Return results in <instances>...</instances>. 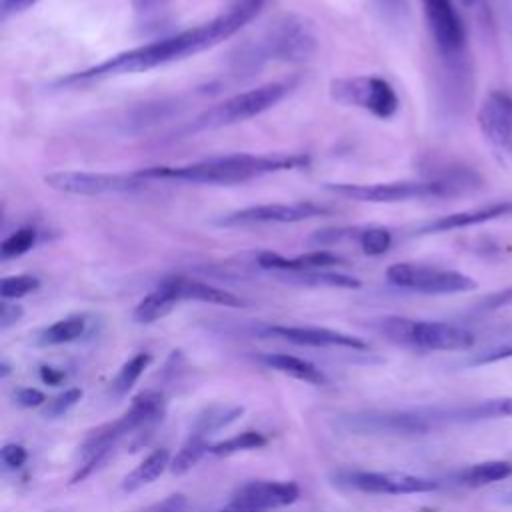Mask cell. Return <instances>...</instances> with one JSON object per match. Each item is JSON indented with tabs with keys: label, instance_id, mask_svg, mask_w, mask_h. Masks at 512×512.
<instances>
[{
	"label": "cell",
	"instance_id": "1",
	"mask_svg": "<svg viewBox=\"0 0 512 512\" xmlns=\"http://www.w3.org/2000/svg\"><path fill=\"white\" fill-rule=\"evenodd\" d=\"M264 4L266 0H238L226 12L210 18L204 24L118 52L94 66L68 74L66 78L60 80V84L70 86V84H82V82L102 80V78L120 76V74H138V72H148L152 68H158L176 60H184L188 56L204 52L228 40L230 36H234L240 28H244L252 18L260 14Z\"/></svg>",
	"mask_w": 512,
	"mask_h": 512
},
{
	"label": "cell",
	"instance_id": "46",
	"mask_svg": "<svg viewBox=\"0 0 512 512\" xmlns=\"http://www.w3.org/2000/svg\"><path fill=\"white\" fill-rule=\"evenodd\" d=\"M462 6H474L478 0H458Z\"/></svg>",
	"mask_w": 512,
	"mask_h": 512
},
{
	"label": "cell",
	"instance_id": "42",
	"mask_svg": "<svg viewBox=\"0 0 512 512\" xmlns=\"http://www.w3.org/2000/svg\"><path fill=\"white\" fill-rule=\"evenodd\" d=\"M186 508V498L182 494H170L168 498L152 504L142 512H182Z\"/></svg>",
	"mask_w": 512,
	"mask_h": 512
},
{
	"label": "cell",
	"instance_id": "44",
	"mask_svg": "<svg viewBox=\"0 0 512 512\" xmlns=\"http://www.w3.org/2000/svg\"><path fill=\"white\" fill-rule=\"evenodd\" d=\"M40 378H42V382H46L50 386H56L64 380V372L54 368V366H40Z\"/></svg>",
	"mask_w": 512,
	"mask_h": 512
},
{
	"label": "cell",
	"instance_id": "10",
	"mask_svg": "<svg viewBox=\"0 0 512 512\" xmlns=\"http://www.w3.org/2000/svg\"><path fill=\"white\" fill-rule=\"evenodd\" d=\"M344 426L358 434H426L438 426L432 408L360 412L344 416Z\"/></svg>",
	"mask_w": 512,
	"mask_h": 512
},
{
	"label": "cell",
	"instance_id": "41",
	"mask_svg": "<svg viewBox=\"0 0 512 512\" xmlns=\"http://www.w3.org/2000/svg\"><path fill=\"white\" fill-rule=\"evenodd\" d=\"M40 0H0V18L8 20L10 16L22 14L30 8H34Z\"/></svg>",
	"mask_w": 512,
	"mask_h": 512
},
{
	"label": "cell",
	"instance_id": "11",
	"mask_svg": "<svg viewBox=\"0 0 512 512\" xmlns=\"http://www.w3.org/2000/svg\"><path fill=\"white\" fill-rule=\"evenodd\" d=\"M330 214L328 206L316 202H272V204H256L246 206L234 212H228L216 220L218 226H250V224H294L310 218Z\"/></svg>",
	"mask_w": 512,
	"mask_h": 512
},
{
	"label": "cell",
	"instance_id": "13",
	"mask_svg": "<svg viewBox=\"0 0 512 512\" xmlns=\"http://www.w3.org/2000/svg\"><path fill=\"white\" fill-rule=\"evenodd\" d=\"M482 136L502 154L512 156V96L502 90H492L484 96L478 114Z\"/></svg>",
	"mask_w": 512,
	"mask_h": 512
},
{
	"label": "cell",
	"instance_id": "15",
	"mask_svg": "<svg viewBox=\"0 0 512 512\" xmlns=\"http://www.w3.org/2000/svg\"><path fill=\"white\" fill-rule=\"evenodd\" d=\"M300 488L294 482L276 480H250L236 488L232 494V504L248 512H264L270 508H282L296 502Z\"/></svg>",
	"mask_w": 512,
	"mask_h": 512
},
{
	"label": "cell",
	"instance_id": "14",
	"mask_svg": "<svg viewBox=\"0 0 512 512\" xmlns=\"http://www.w3.org/2000/svg\"><path fill=\"white\" fill-rule=\"evenodd\" d=\"M344 482L366 494H422L438 488V482L408 472H348Z\"/></svg>",
	"mask_w": 512,
	"mask_h": 512
},
{
	"label": "cell",
	"instance_id": "7",
	"mask_svg": "<svg viewBox=\"0 0 512 512\" xmlns=\"http://www.w3.org/2000/svg\"><path fill=\"white\" fill-rule=\"evenodd\" d=\"M328 92L336 104L360 108L380 120L392 118L400 108V98L394 86L380 76L332 78Z\"/></svg>",
	"mask_w": 512,
	"mask_h": 512
},
{
	"label": "cell",
	"instance_id": "16",
	"mask_svg": "<svg viewBox=\"0 0 512 512\" xmlns=\"http://www.w3.org/2000/svg\"><path fill=\"white\" fill-rule=\"evenodd\" d=\"M264 336H274V338H282L288 340L292 344H300V346H316V348H352V350H366L368 344L354 336V334H346V332H338L332 328H324V326H284V324H274L264 328L262 332Z\"/></svg>",
	"mask_w": 512,
	"mask_h": 512
},
{
	"label": "cell",
	"instance_id": "12",
	"mask_svg": "<svg viewBox=\"0 0 512 512\" xmlns=\"http://www.w3.org/2000/svg\"><path fill=\"white\" fill-rule=\"evenodd\" d=\"M428 30L444 56H458L466 44V28L454 0H420Z\"/></svg>",
	"mask_w": 512,
	"mask_h": 512
},
{
	"label": "cell",
	"instance_id": "36",
	"mask_svg": "<svg viewBox=\"0 0 512 512\" xmlns=\"http://www.w3.org/2000/svg\"><path fill=\"white\" fill-rule=\"evenodd\" d=\"M506 358H512V338L508 342H502V344H496L488 350H482L478 352L470 364L474 366H484V364H492V362H500V360H506Z\"/></svg>",
	"mask_w": 512,
	"mask_h": 512
},
{
	"label": "cell",
	"instance_id": "45",
	"mask_svg": "<svg viewBox=\"0 0 512 512\" xmlns=\"http://www.w3.org/2000/svg\"><path fill=\"white\" fill-rule=\"evenodd\" d=\"M218 512H248V510H244V508H240V506H236V504H228L226 508H222V510H218Z\"/></svg>",
	"mask_w": 512,
	"mask_h": 512
},
{
	"label": "cell",
	"instance_id": "28",
	"mask_svg": "<svg viewBox=\"0 0 512 512\" xmlns=\"http://www.w3.org/2000/svg\"><path fill=\"white\" fill-rule=\"evenodd\" d=\"M210 450V444H206V436L200 434V432H192L184 444L180 446V450L174 454V458L170 460V472L174 476H182L186 474L188 470H192L200 460L202 456Z\"/></svg>",
	"mask_w": 512,
	"mask_h": 512
},
{
	"label": "cell",
	"instance_id": "27",
	"mask_svg": "<svg viewBox=\"0 0 512 512\" xmlns=\"http://www.w3.org/2000/svg\"><path fill=\"white\" fill-rule=\"evenodd\" d=\"M86 332V318L80 314H72L66 318H60L46 326L38 334V344L42 346H58V344H68L78 340Z\"/></svg>",
	"mask_w": 512,
	"mask_h": 512
},
{
	"label": "cell",
	"instance_id": "20",
	"mask_svg": "<svg viewBox=\"0 0 512 512\" xmlns=\"http://www.w3.org/2000/svg\"><path fill=\"white\" fill-rule=\"evenodd\" d=\"M166 414V398L158 390H144L136 394L128 406V410L118 418L124 434H130L138 428L150 426L162 420Z\"/></svg>",
	"mask_w": 512,
	"mask_h": 512
},
{
	"label": "cell",
	"instance_id": "17",
	"mask_svg": "<svg viewBox=\"0 0 512 512\" xmlns=\"http://www.w3.org/2000/svg\"><path fill=\"white\" fill-rule=\"evenodd\" d=\"M256 264L262 270H268L272 274H284V272H302V270H328L332 266H342L346 260L330 250H310L292 258H286L278 252L262 250L256 254Z\"/></svg>",
	"mask_w": 512,
	"mask_h": 512
},
{
	"label": "cell",
	"instance_id": "37",
	"mask_svg": "<svg viewBox=\"0 0 512 512\" xmlns=\"http://www.w3.org/2000/svg\"><path fill=\"white\" fill-rule=\"evenodd\" d=\"M506 306H512V284L506 288H500L488 296H484L478 302V308L482 312H494V310H502Z\"/></svg>",
	"mask_w": 512,
	"mask_h": 512
},
{
	"label": "cell",
	"instance_id": "35",
	"mask_svg": "<svg viewBox=\"0 0 512 512\" xmlns=\"http://www.w3.org/2000/svg\"><path fill=\"white\" fill-rule=\"evenodd\" d=\"M82 398V390L80 388H68L64 390L62 394L54 396L52 400L46 402L44 406V416L46 418H58V416H64L70 408H74Z\"/></svg>",
	"mask_w": 512,
	"mask_h": 512
},
{
	"label": "cell",
	"instance_id": "18",
	"mask_svg": "<svg viewBox=\"0 0 512 512\" xmlns=\"http://www.w3.org/2000/svg\"><path fill=\"white\" fill-rule=\"evenodd\" d=\"M502 216H512V200L504 202H494L488 206L480 208H470V210H460L452 212L440 218H434L418 228V234H438V232H452V230H462L470 226H478Z\"/></svg>",
	"mask_w": 512,
	"mask_h": 512
},
{
	"label": "cell",
	"instance_id": "6",
	"mask_svg": "<svg viewBox=\"0 0 512 512\" xmlns=\"http://www.w3.org/2000/svg\"><path fill=\"white\" fill-rule=\"evenodd\" d=\"M454 180H394V182H372V184H352V182H326L324 188L340 198L370 204H396L420 198L448 196L456 190Z\"/></svg>",
	"mask_w": 512,
	"mask_h": 512
},
{
	"label": "cell",
	"instance_id": "22",
	"mask_svg": "<svg viewBox=\"0 0 512 512\" xmlns=\"http://www.w3.org/2000/svg\"><path fill=\"white\" fill-rule=\"evenodd\" d=\"M260 362L270 370H276L280 374L292 376L296 380H302V382H308V384H314V386H326L328 384L326 374L318 366H314L312 362H308L304 358L292 356V354L268 352V354L260 356Z\"/></svg>",
	"mask_w": 512,
	"mask_h": 512
},
{
	"label": "cell",
	"instance_id": "39",
	"mask_svg": "<svg viewBox=\"0 0 512 512\" xmlns=\"http://www.w3.org/2000/svg\"><path fill=\"white\" fill-rule=\"evenodd\" d=\"M372 4L380 12V16L390 22L400 20L406 12V0H372Z\"/></svg>",
	"mask_w": 512,
	"mask_h": 512
},
{
	"label": "cell",
	"instance_id": "33",
	"mask_svg": "<svg viewBox=\"0 0 512 512\" xmlns=\"http://www.w3.org/2000/svg\"><path fill=\"white\" fill-rule=\"evenodd\" d=\"M356 240H358L362 252L368 256H382L392 246V234L384 226L358 228Z\"/></svg>",
	"mask_w": 512,
	"mask_h": 512
},
{
	"label": "cell",
	"instance_id": "8",
	"mask_svg": "<svg viewBox=\"0 0 512 512\" xmlns=\"http://www.w3.org/2000/svg\"><path fill=\"white\" fill-rule=\"evenodd\" d=\"M386 280L398 288L422 294H460L478 286L476 280L464 272L414 262H396L388 266Z\"/></svg>",
	"mask_w": 512,
	"mask_h": 512
},
{
	"label": "cell",
	"instance_id": "40",
	"mask_svg": "<svg viewBox=\"0 0 512 512\" xmlns=\"http://www.w3.org/2000/svg\"><path fill=\"white\" fill-rule=\"evenodd\" d=\"M14 400H16L20 406H24V408H36V406L46 404L44 392H40L38 388H32V386L18 388L16 394H14Z\"/></svg>",
	"mask_w": 512,
	"mask_h": 512
},
{
	"label": "cell",
	"instance_id": "21",
	"mask_svg": "<svg viewBox=\"0 0 512 512\" xmlns=\"http://www.w3.org/2000/svg\"><path fill=\"white\" fill-rule=\"evenodd\" d=\"M180 304V298L168 278H164L152 292H148L134 308L132 318L138 324H152L164 316H168L176 306Z\"/></svg>",
	"mask_w": 512,
	"mask_h": 512
},
{
	"label": "cell",
	"instance_id": "34",
	"mask_svg": "<svg viewBox=\"0 0 512 512\" xmlns=\"http://www.w3.org/2000/svg\"><path fill=\"white\" fill-rule=\"evenodd\" d=\"M40 288V280L32 274H14L6 276L0 282V296L2 300H18L36 292Z\"/></svg>",
	"mask_w": 512,
	"mask_h": 512
},
{
	"label": "cell",
	"instance_id": "32",
	"mask_svg": "<svg viewBox=\"0 0 512 512\" xmlns=\"http://www.w3.org/2000/svg\"><path fill=\"white\" fill-rule=\"evenodd\" d=\"M38 240V232L32 226H22L18 230H14L12 234H8L2 244H0V256L2 260H10V258H18L26 252H30L34 248Z\"/></svg>",
	"mask_w": 512,
	"mask_h": 512
},
{
	"label": "cell",
	"instance_id": "38",
	"mask_svg": "<svg viewBox=\"0 0 512 512\" xmlns=\"http://www.w3.org/2000/svg\"><path fill=\"white\" fill-rule=\"evenodd\" d=\"M0 458H2V464L8 470H16V468H20L26 462L28 452H26V448L22 444H6L0 450Z\"/></svg>",
	"mask_w": 512,
	"mask_h": 512
},
{
	"label": "cell",
	"instance_id": "2",
	"mask_svg": "<svg viewBox=\"0 0 512 512\" xmlns=\"http://www.w3.org/2000/svg\"><path fill=\"white\" fill-rule=\"evenodd\" d=\"M310 156L302 152L294 154H222L210 156L188 164H156L136 170L140 178L148 180H178L188 184H214L232 186L250 182L268 174L306 168Z\"/></svg>",
	"mask_w": 512,
	"mask_h": 512
},
{
	"label": "cell",
	"instance_id": "47",
	"mask_svg": "<svg viewBox=\"0 0 512 512\" xmlns=\"http://www.w3.org/2000/svg\"><path fill=\"white\" fill-rule=\"evenodd\" d=\"M508 502H510V504H512V492H510V496H508Z\"/></svg>",
	"mask_w": 512,
	"mask_h": 512
},
{
	"label": "cell",
	"instance_id": "24",
	"mask_svg": "<svg viewBox=\"0 0 512 512\" xmlns=\"http://www.w3.org/2000/svg\"><path fill=\"white\" fill-rule=\"evenodd\" d=\"M284 282L300 284V286H312V288H346L356 290L362 286V282L350 274L342 272H330V270H302V272H284L276 274Z\"/></svg>",
	"mask_w": 512,
	"mask_h": 512
},
{
	"label": "cell",
	"instance_id": "26",
	"mask_svg": "<svg viewBox=\"0 0 512 512\" xmlns=\"http://www.w3.org/2000/svg\"><path fill=\"white\" fill-rule=\"evenodd\" d=\"M134 26L140 34L158 32L170 18L172 0H130Z\"/></svg>",
	"mask_w": 512,
	"mask_h": 512
},
{
	"label": "cell",
	"instance_id": "29",
	"mask_svg": "<svg viewBox=\"0 0 512 512\" xmlns=\"http://www.w3.org/2000/svg\"><path fill=\"white\" fill-rule=\"evenodd\" d=\"M266 444V438L260 434V432H254V430H246V432H240L236 436H230L226 440H220V442H214L210 444V454H216V456H230V454H236V452H244V450H256V448H262Z\"/></svg>",
	"mask_w": 512,
	"mask_h": 512
},
{
	"label": "cell",
	"instance_id": "30",
	"mask_svg": "<svg viewBox=\"0 0 512 512\" xmlns=\"http://www.w3.org/2000/svg\"><path fill=\"white\" fill-rule=\"evenodd\" d=\"M152 356L148 352H140L136 356H132L116 374L114 382H112V392L116 396H124L130 392V388L136 384V380L140 378V374L148 368Z\"/></svg>",
	"mask_w": 512,
	"mask_h": 512
},
{
	"label": "cell",
	"instance_id": "5",
	"mask_svg": "<svg viewBox=\"0 0 512 512\" xmlns=\"http://www.w3.org/2000/svg\"><path fill=\"white\" fill-rule=\"evenodd\" d=\"M378 330L394 344L420 350H466L474 344L470 330L450 322L386 316L378 320Z\"/></svg>",
	"mask_w": 512,
	"mask_h": 512
},
{
	"label": "cell",
	"instance_id": "31",
	"mask_svg": "<svg viewBox=\"0 0 512 512\" xmlns=\"http://www.w3.org/2000/svg\"><path fill=\"white\" fill-rule=\"evenodd\" d=\"M244 412L242 406H212L208 408L204 414L198 416L196 420V430L194 432H200V434H210L214 430H220L224 426H228L230 422H234L236 418H240Z\"/></svg>",
	"mask_w": 512,
	"mask_h": 512
},
{
	"label": "cell",
	"instance_id": "43",
	"mask_svg": "<svg viewBox=\"0 0 512 512\" xmlns=\"http://www.w3.org/2000/svg\"><path fill=\"white\" fill-rule=\"evenodd\" d=\"M22 314H24L22 306L12 304L8 300H2V304H0V328L2 330L10 328L12 324H16L22 318Z\"/></svg>",
	"mask_w": 512,
	"mask_h": 512
},
{
	"label": "cell",
	"instance_id": "25",
	"mask_svg": "<svg viewBox=\"0 0 512 512\" xmlns=\"http://www.w3.org/2000/svg\"><path fill=\"white\" fill-rule=\"evenodd\" d=\"M170 468V454L166 448H158L150 452L132 472H128L122 480L124 492H134L146 484H152L162 476V472Z\"/></svg>",
	"mask_w": 512,
	"mask_h": 512
},
{
	"label": "cell",
	"instance_id": "9",
	"mask_svg": "<svg viewBox=\"0 0 512 512\" xmlns=\"http://www.w3.org/2000/svg\"><path fill=\"white\" fill-rule=\"evenodd\" d=\"M44 184L56 192L76 196H110L126 194L146 186V180L136 172L112 174V172H82V170H58L44 176Z\"/></svg>",
	"mask_w": 512,
	"mask_h": 512
},
{
	"label": "cell",
	"instance_id": "19",
	"mask_svg": "<svg viewBox=\"0 0 512 512\" xmlns=\"http://www.w3.org/2000/svg\"><path fill=\"white\" fill-rule=\"evenodd\" d=\"M180 298V302L184 300H192V302H204V304H214V306H224V308H242L246 306V302L222 288H216L208 282L196 280V278H188V276H170L168 278Z\"/></svg>",
	"mask_w": 512,
	"mask_h": 512
},
{
	"label": "cell",
	"instance_id": "3",
	"mask_svg": "<svg viewBox=\"0 0 512 512\" xmlns=\"http://www.w3.org/2000/svg\"><path fill=\"white\" fill-rule=\"evenodd\" d=\"M244 50L238 60L246 66H258L264 60L298 62L316 50V34L308 20L290 14L270 22L264 34Z\"/></svg>",
	"mask_w": 512,
	"mask_h": 512
},
{
	"label": "cell",
	"instance_id": "23",
	"mask_svg": "<svg viewBox=\"0 0 512 512\" xmlns=\"http://www.w3.org/2000/svg\"><path fill=\"white\" fill-rule=\"evenodd\" d=\"M512 476V462L508 460H484L470 464L454 474V482L468 488L488 486Z\"/></svg>",
	"mask_w": 512,
	"mask_h": 512
},
{
	"label": "cell",
	"instance_id": "4",
	"mask_svg": "<svg viewBox=\"0 0 512 512\" xmlns=\"http://www.w3.org/2000/svg\"><path fill=\"white\" fill-rule=\"evenodd\" d=\"M292 88H294V82L280 80V82H266L262 86L228 96L218 104L206 108L202 114H198L190 124V130L192 132L216 130V128H224V126H232V124L256 118L266 110L274 108L280 100H284V96L290 94Z\"/></svg>",
	"mask_w": 512,
	"mask_h": 512
}]
</instances>
